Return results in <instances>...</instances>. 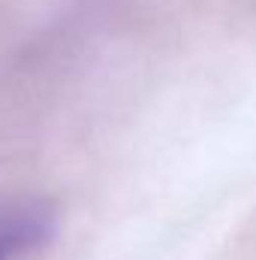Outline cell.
Here are the masks:
<instances>
[{
	"label": "cell",
	"mask_w": 256,
	"mask_h": 260,
	"mask_svg": "<svg viewBox=\"0 0 256 260\" xmlns=\"http://www.w3.org/2000/svg\"><path fill=\"white\" fill-rule=\"evenodd\" d=\"M58 215L49 200L18 197L0 203V260H24L55 233Z\"/></svg>",
	"instance_id": "1"
}]
</instances>
